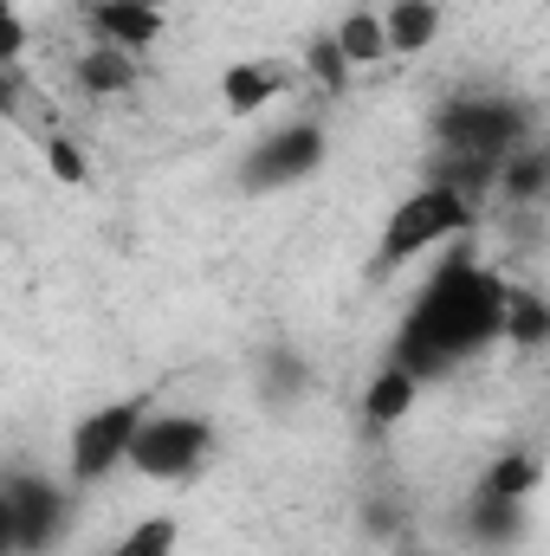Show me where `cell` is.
<instances>
[{
  "instance_id": "30bf717a",
  "label": "cell",
  "mask_w": 550,
  "mask_h": 556,
  "mask_svg": "<svg viewBox=\"0 0 550 556\" xmlns=\"http://www.w3.org/2000/svg\"><path fill=\"white\" fill-rule=\"evenodd\" d=\"M337 46H343V59H350V72H370V65H383V59H396L389 52V20L376 13V7H350L343 20H337V33H330Z\"/></svg>"
},
{
  "instance_id": "277c9868",
  "label": "cell",
  "mask_w": 550,
  "mask_h": 556,
  "mask_svg": "<svg viewBox=\"0 0 550 556\" xmlns=\"http://www.w3.org/2000/svg\"><path fill=\"white\" fill-rule=\"evenodd\" d=\"M434 142L453 149V155H473V162H486V168H505V155L532 142V124H525V111H518L512 98L466 91V98H453V104L434 117Z\"/></svg>"
},
{
  "instance_id": "d6986e66",
  "label": "cell",
  "mask_w": 550,
  "mask_h": 556,
  "mask_svg": "<svg viewBox=\"0 0 550 556\" xmlns=\"http://www.w3.org/2000/svg\"><path fill=\"white\" fill-rule=\"evenodd\" d=\"M304 65H311V78H317L324 91H343V78H350V59H343V46H337V39H317Z\"/></svg>"
},
{
  "instance_id": "ba28073f",
  "label": "cell",
  "mask_w": 550,
  "mask_h": 556,
  "mask_svg": "<svg viewBox=\"0 0 550 556\" xmlns=\"http://www.w3.org/2000/svg\"><path fill=\"white\" fill-rule=\"evenodd\" d=\"M285 91H291V65H278V59H240L221 72V111L227 117H260Z\"/></svg>"
},
{
  "instance_id": "6da1fadb",
  "label": "cell",
  "mask_w": 550,
  "mask_h": 556,
  "mask_svg": "<svg viewBox=\"0 0 550 556\" xmlns=\"http://www.w3.org/2000/svg\"><path fill=\"white\" fill-rule=\"evenodd\" d=\"M505 298H512V278H499L492 266L453 253L447 266H434V278L414 298V311L402 317L396 363L414 369L421 382H434L440 369L505 343Z\"/></svg>"
},
{
  "instance_id": "2e32d148",
  "label": "cell",
  "mask_w": 550,
  "mask_h": 556,
  "mask_svg": "<svg viewBox=\"0 0 550 556\" xmlns=\"http://www.w3.org/2000/svg\"><path fill=\"white\" fill-rule=\"evenodd\" d=\"M499 188H505V194H518V201H538V194L550 188V149H545V142L512 149V155H505V168H499Z\"/></svg>"
},
{
  "instance_id": "8fae6325",
  "label": "cell",
  "mask_w": 550,
  "mask_h": 556,
  "mask_svg": "<svg viewBox=\"0 0 550 556\" xmlns=\"http://www.w3.org/2000/svg\"><path fill=\"white\" fill-rule=\"evenodd\" d=\"M414 395H421V376L402 369V363L389 356V363H383V376L363 389V415L376 420V427H396V420L414 415Z\"/></svg>"
},
{
  "instance_id": "3957f363",
  "label": "cell",
  "mask_w": 550,
  "mask_h": 556,
  "mask_svg": "<svg viewBox=\"0 0 550 556\" xmlns=\"http://www.w3.org/2000/svg\"><path fill=\"white\" fill-rule=\"evenodd\" d=\"M149 415H155V395H124V402H104V408L78 415V427L65 433V479L72 485H104L111 472H124Z\"/></svg>"
},
{
  "instance_id": "7c38bea8",
  "label": "cell",
  "mask_w": 550,
  "mask_h": 556,
  "mask_svg": "<svg viewBox=\"0 0 550 556\" xmlns=\"http://www.w3.org/2000/svg\"><path fill=\"white\" fill-rule=\"evenodd\" d=\"M383 20H389V52L396 59H414L440 39V0H396Z\"/></svg>"
},
{
  "instance_id": "7a4b0ae2",
  "label": "cell",
  "mask_w": 550,
  "mask_h": 556,
  "mask_svg": "<svg viewBox=\"0 0 550 556\" xmlns=\"http://www.w3.org/2000/svg\"><path fill=\"white\" fill-rule=\"evenodd\" d=\"M466 227H473V194H460V188H447V181H421L409 201H396L389 220H383L376 273H396V266H414V260L453 247Z\"/></svg>"
},
{
  "instance_id": "5b68a950",
  "label": "cell",
  "mask_w": 550,
  "mask_h": 556,
  "mask_svg": "<svg viewBox=\"0 0 550 556\" xmlns=\"http://www.w3.org/2000/svg\"><path fill=\"white\" fill-rule=\"evenodd\" d=\"M214 453V427L201 415H182V408H155L142 420L137 446H130V472L155 479V485H175V479H195Z\"/></svg>"
},
{
  "instance_id": "52a82bcc",
  "label": "cell",
  "mask_w": 550,
  "mask_h": 556,
  "mask_svg": "<svg viewBox=\"0 0 550 556\" xmlns=\"http://www.w3.org/2000/svg\"><path fill=\"white\" fill-rule=\"evenodd\" d=\"M317 168H324V124H278L273 137L247 155L253 188H291V181H304Z\"/></svg>"
},
{
  "instance_id": "8992f818",
  "label": "cell",
  "mask_w": 550,
  "mask_h": 556,
  "mask_svg": "<svg viewBox=\"0 0 550 556\" xmlns=\"http://www.w3.org/2000/svg\"><path fill=\"white\" fill-rule=\"evenodd\" d=\"M65 492L72 485H52V479H33V472H13L7 492H0V511H7V551L13 556H39L59 531H65Z\"/></svg>"
},
{
  "instance_id": "44dd1931",
  "label": "cell",
  "mask_w": 550,
  "mask_h": 556,
  "mask_svg": "<svg viewBox=\"0 0 550 556\" xmlns=\"http://www.w3.org/2000/svg\"><path fill=\"white\" fill-rule=\"evenodd\" d=\"M137 7H155V13H162V7H168V0H137Z\"/></svg>"
},
{
  "instance_id": "ac0fdd59",
  "label": "cell",
  "mask_w": 550,
  "mask_h": 556,
  "mask_svg": "<svg viewBox=\"0 0 550 556\" xmlns=\"http://www.w3.org/2000/svg\"><path fill=\"white\" fill-rule=\"evenodd\" d=\"M538 485V459L532 453H505L486 479H479V492H492V498H525Z\"/></svg>"
},
{
  "instance_id": "9c48e42d",
  "label": "cell",
  "mask_w": 550,
  "mask_h": 556,
  "mask_svg": "<svg viewBox=\"0 0 550 556\" xmlns=\"http://www.w3.org/2000/svg\"><path fill=\"white\" fill-rule=\"evenodd\" d=\"M91 39L98 46H117V52H149L162 39V13L137 7V0H91Z\"/></svg>"
},
{
  "instance_id": "e0dca14e",
  "label": "cell",
  "mask_w": 550,
  "mask_h": 556,
  "mask_svg": "<svg viewBox=\"0 0 550 556\" xmlns=\"http://www.w3.org/2000/svg\"><path fill=\"white\" fill-rule=\"evenodd\" d=\"M175 544H182V525L175 518H142L104 556H175Z\"/></svg>"
},
{
  "instance_id": "ffe728a7",
  "label": "cell",
  "mask_w": 550,
  "mask_h": 556,
  "mask_svg": "<svg viewBox=\"0 0 550 556\" xmlns=\"http://www.w3.org/2000/svg\"><path fill=\"white\" fill-rule=\"evenodd\" d=\"M39 149H46V168H52L59 181H85V175H91V168H85V155L72 149V137H65V130H59L52 142H39Z\"/></svg>"
},
{
  "instance_id": "9a60e30c",
  "label": "cell",
  "mask_w": 550,
  "mask_h": 556,
  "mask_svg": "<svg viewBox=\"0 0 550 556\" xmlns=\"http://www.w3.org/2000/svg\"><path fill=\"white\" fill-rule=\"evenodd\" d=\"M466 525L479 544H512L525 531V498H492V492H473L466 505Z\"/></svg>"
},
{
  "instance_id": "4fadbf2b",
  "label": "cell",
  "mask_w": 550,
  "mask_h": 556,
  "mask_svg": "<svg viewBox=\"0 0 550 556\" xmlns=\"http://www.w3.org/2000/svg\"><path fill=\"white\" fill-rule=\"evenodd\" d=\"M78 85L91 98H124L137 85V52H117V46H98L91 39V52L78 59Z\"/></svg>"
},
{
  "instance_id": "5bb4252c",
  "label": "cell",
  "mask_w": 550,
  "mask_h": 556,
  "mask_svg": "<svg viewBox=\"0 0 550 556\" xmlns=\"http://www.w3.org/2000/svg\"><path fill=\"white\" fill-rule=\"evenodd\" d=\"M505 343H518V350H545L550 343V298L545 291L512 285V298H505Z\"/></svg>"
}]
</instances>
